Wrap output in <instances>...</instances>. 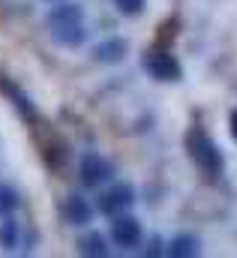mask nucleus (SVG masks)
I'll return each mask as SVG.
<instances>
[{
	"instance_id": "8",
	"label": "nucleus",
	"mask_w": 237,
	"mask_h": 258,
	"mask_svg": "<svg viewBox=\"0 0 237 258\" xmlns=\"http://www.w3.org/2000/svg\"><path fill=\"white\" fill-rule=\"evenodd\" d=\"M90 57L96 60V63H120L123 57H126V42L123 39H102L99 45H93V51H90Z\"/></svg>"
},
{
	"instance_id": "3",
	"label": "nucleus",
	"mask_w": 237,
	"mask_h": 258,
	"mask_svg": "<svg viewBox=\"0 0 237 258\" xmlns=\"http://www.w3.org/2000/svg\"><path fill=\"white\" fill-rule=\"evenodd\" d=\"M144 69L156 78V81H177L180 78V63L174 60V54L171 51H165V48H150V51H144Z\"/></svg>"
},
{
	"instance_id": "5",
	"label": "nucleus",
	"mask_w": 237,
	"mask_h": 258,
	"mask_svg": "<svg viewBox=\"0 0 237 258\" xmlns=\"http://www.w3.org/2000/svg\"><path fill=\"white\" fill-rule=\"evenodd\" d=\"M111 240H114V246H120V249L138 246L141 243V225H138V219L129 216V213L114 216V222H111Z\"/></svg>"
},
{
	"instance_id": "16",
	"label": "nucleus",
	"mask_w": 237,
	"mask_h": 258,
	"mask_svg": "<svg viewBox=\"0 0 237 258\" xmlns=\"http://www.w3.org/2000/svg\"><path fill=\"white\" fill-rule=\"evenodd\" d=\"M228 123H231V135H234V141H237V111H231V120Z\"/></svg>"
},
{
	"instance_id": "7",
	"label": "nucleus",
	"mask_w": 237,
	"mask_h": 258,
	"mask_svg": "<svg viewBox=\"0 0 237 258\" xmlns=\"http://www.w3.org/2000/svg\"><path fill=\"white\" fill-rule=\"evenodd\" d=\"M84 18V9L78 3H60V6H51L48 15H45V24L54 30V27H66V24H75Z\"/></svg>"
},
{
	"instance_id": "15",
	"label": "nucleus",
	"mask_w": 237,
	"mask_h": 258,
	"mask_svg": "<svg viewBox=\"0 0 237 258\" xmlns=\"http://www.w3.org/2000/svg\"><path fill=\"white\" fill-rule=\"evenodd\" d=\"M114 6H117L120 15H129V18H135V15H141V9H144V0H114Z\"/></svg>"
},
{
	"instance_id": "1",
	"label": "nucleus",
	"mask_w": 237,
	"mask_h": 258,
	"mask_svg": "<svg viewBox=\"0 0 237 258\" xmlns=\"http://www.w3.org/2000/svg\"><path fill=\"white\" fill-rule=\"evenodd\" d=\"M186 150H189L192 162H195L204 174H210V177L222 174V153H219V147L213 144V138H210L204 129H192V132L186 135Z\"/></svg>"
},
{
	"instance_id": "11",
	"label": "nucleus",
	"mask_w": 237,
	"mask_h": 258,
	"mask_svg": "<svg viewBox=\"0 0 237 258\" xmlns=\"http://www.w3.org/2000/svg\"><path fill=\"white\" fill-rule=\"evenodd\" d=\"M78 252H81V255H87V258H105V255H108L105 237H102L99 231L84 234V237H81V243H78Z\"/></svg>"
},
{
	"instance_id": "4",
	"label": "nucleus",
	"mask_w": 237,
	"mask_h": 258,
	"mask_svg": "<svg viewBox=\"0 0 237 258\" xmlns=\"http://www.w3.org/2000/svg\"><path fill=\"white\" fill-rule=\"evenodd\" d=\"M135 204V189L129 186V183H117V186H111L108 192L99 195V213H105V216H120V213H126L129 207Z\"/></svg>"
},
{
	"instance_id": "10",
	"label": "nucleus",
	"mask_w": 237,
	"mask_h": 258,
	"mask_svg": "<svg viewBox=\"0 0 237 258\" xmlns=\"http://www.w3.org/2000/svg\"><path fill=\"white\" fill-rule=\"evenodd\" d=\"M171 258H192L198 255V237H192V234H177V237H171V243H168V249H165Z\"/></svg>"
},
{
	"instance_id": "14",
	"label": "nucleus",
	"mask_w": 237,
	"mask_h": 258,
	"mask_svg": "<svg viewBox=\"0 0 237 258\" xmlns=\"http://www.w3.org/2000/svg\"><path fill=\"white\" fill-rule=\"evenodd\" d=\"M15 207H18V192H15L12 186L0 183V219H3V216H9Z\"/></svg>"
},
{
	"instance_id": "2",
	"label": "nucleus",
	"mask_w": 237,
	"mask_h": 258,
	"mask_svg": "<svg viewBox=\"0 0 237 258\" xmlns=\"http://www.w3.org/2000/svg\"><path fill=\"white\" fill-rule=\"evenodd\" d=\"M78 177H81L84 186L99 189V186H105L114 177V165L105 156H99V153H84L78 159Z\"/></svg>"
},
{
	"instance_id": "12",
	"label": "nucleus",
	"mask_w": 237,
	"mask_h": 258,
	"mask_svg": "<svg viewBox=\"0 0 237 258\" xmlns=\"http://www.w3.org/2000/svg\"><path fill=\"white\" fill-rule=\"evenodd\" d=\"M51 33H54V39H57L60 45H81V42L87 39V30L81 27V21L66 24V27H54Z\"/></svg>"
},
{
	"instance_id": "6",
	"label": "nucleus",
	"mask_w": 237,
	"mask_h": 258,
	"mask_svg": "<svg viewBox=\"0 0 237 258\" xmlns=\"http://www.w3.org/2000/svg\"><path fill=\"white\" fill-rule=\"evenodd\" d=\"M63 219H66L69 225H87V222L93 219L90 201H87L84 195H78V192L66 195V201H63Z\"/></svg>"
},
{
	"instance_id": "13",
	"label": "nucleus",
	"mask_w": 237,
	"mask_h": 258,
	"mask_svg": "<svg viewBox=\"0 0 237 258\" xmlns=\"http://www.w3.org/2000/svg\"><path fill=\"white\" fill-rule=\"evenodd\" d=\"M0 246L3 249H15L18 246V222L12 216H3V222H0Z\"/></svg>"
},
{
	"instance_id": "9",
	"label": "nucleus",
	"mask_w": 237,
	"mask_h": 258,
	"mask_svg": "<svg viewBox=\"0 0 237 258\" xmlns=\"http://www.w3.org/2000/svg\"><path fill=\"white\" fill-rule=\"evenodd\" d=\"M0 90L15 102V108H18L21 114H27V117H33V114H36V111H33V102L21 93V87H18V84H12V81H9V78H3V75H0Z\"/></svg>"
}]
</instances>
